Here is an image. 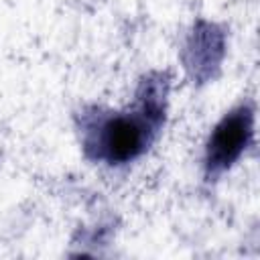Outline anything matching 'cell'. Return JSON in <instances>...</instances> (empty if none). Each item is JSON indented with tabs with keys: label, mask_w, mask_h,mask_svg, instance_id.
<instances>
[{
	"label": "cell",
	"mask_w": 260,
	"mask_h": 260,
	"mask_svg": "<svg viewBox=\"0 0 260 260\" xmlns=\"http://www.w3.org/2000/svg\"><path fill=\"white\" fill-rule=\"evenodd\" d=\"M248 136H250V116L246 112L228 116L213 132L209 144V165L213 167L230 165L242 152Z\"/></svg>",
	"instance_id": "6da1fadb"
},
{
	"label": "cell",
	"mask_w": 260,
	"mask_h": 260,
	"mask_svg": "<svg viewBox=\"0 0 260 260\" xmlns=\"http://www.w3.org/2000/svg\"><path fill=\"white\" fill-rule=\"evenodd\" d=\"M104 152L110 160L122 162L136 156L144 142V128L134 118H116L104 126Z\"/></svg>",
	"instance_id": "7a4b0ae2"
}]
</instances>
